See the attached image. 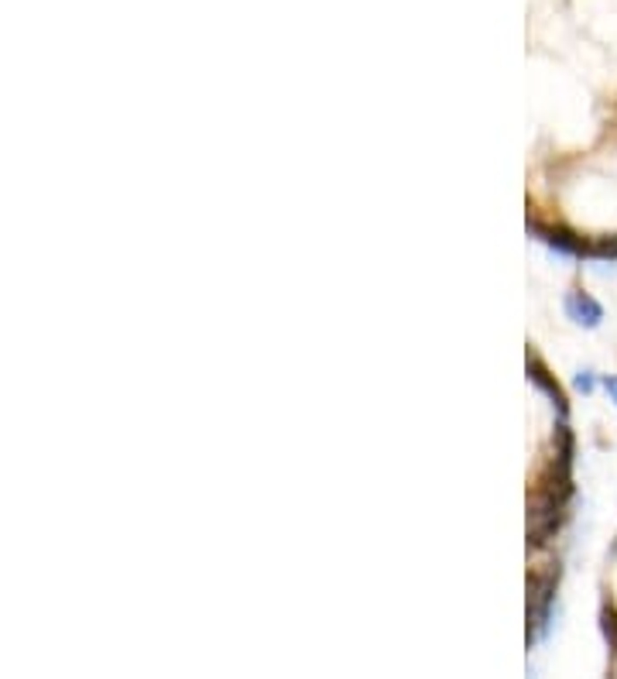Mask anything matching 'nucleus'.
Returning a JSON list of instances; mask_svg holds the SVG:
<instances>
[{
  "label": "nucleus",
  "mask_w": 617,
  "mask_h": 679,
  "mask_svg": "<svg viewBox=\"0 0 617 679\" xmlns=\"http://www.w3.org/2000/svg\"><path fill=\"white\" fill-rule=\"evenodd\" d=\"M556 587H559V569L535 573V576L528 580V642H535V639L545 635L549 618H552Z\"/></svg>",
  "instance_id": "obj_1"
},
{
  "label": "nucleus",
  "mask_w": 617,
  "mask_h": 679,
  "mask_svg": "<svg viewBox=\"0 0 617 679\" xmlns=\"http://www.w3.org/2000/svg\"><path fill=\"white\" fill-rule=\"evenodd\" d=\"M528 230L535 234V237H542L556 255L563 257H586V244L590 240L577 237L573 230H566V227H545V223L539 220H528Z\"/></svg>",
  "instance_id": "obj_2"
},
{
  "label": "nucleus",
  "mask_w": 617,
  "mask_h": 679,
  "mask_svg": "<svg viewBox=\"0 0 617 679\" xmlns=\"http://www.w3.org/2000/svg\"><path fill=\"white\" fill-rule=\"evenodd\" d=\"M566 312H569L573 323H580V326H586V330H597L600 323H604V306H600L594 295H586V292L566 295Z\"/></svg>",
  "instance_id": "obj_3"
},
{
  "label": "nucleus",
  "mask_w": 617,
  "mask_h": 679,
  "mask_svg": "<svg viewBox=\"0 0 617 679\" xmlns=\"http://www.w3.org/2000/svg\"><path fill=\"white\" fill-rule=\"evenodd\" d=\"M528 378H532V385L539 388V391H545V395L552 398V405L559 408V415H566V395H563V388H559V381H556V378H552V374L542 368V361L528 357Z\"/></svg>",
  "instance_id": "obj_4"
},
{
  "label": "nucleus",
  "mask_w": 617,
  "mask_h": 679,
  "mask_svg": "<svg viewBox=\"0 0 617 679\" xmlns=\"http://www.w3.org/2000/svg\"><path fill=\"white\" fill-rule=\"evenodd\" d=\"M586 257L590 261H617V234L614 237H597L586 244Z\"/></svg>",
  "instance_id": "obj_5"
},
{
  "label": "nucleus",
  "mask_w": 617,
  "mask_h": 679,
  "mask_svg": "<svg viewBox=\"0 0 617 679\" xmlns=\"http://www.w3.org/2000/svg\"><path fill=\"white\" fill-rule=\"evenodd\" d=\"M600 624H604V635H607V642L617 648V611H604V614H600Z\"/></svg>",
  "instance_id": "obj_6"
},
{
  "label": "nucleus",
  "mask_w": 617,
  "mask_h": 679,
  "mask_svg": "<svg viewBox=\"0 0 617 679\" xmlns=\"http://www.w3.org/2000/svg\"><path fill=\"white\" fill-rule=\"evenodd\" d=\"M577 388H580L583 395H590V391L597 388V374H594V371H580V374H577Z\"/></svg>",
  "instance_id": "obj_7"
},
{
  "label": "nucleus",
  "mask_w": 617,
  "mask_h": 679,
  "mask_svg": "<svg viewBox=\"0 0 617 679\" xmlns=\"http://www.w3.org/2000/svg\"><path fill=\"white\" fill-rule=\"evenodd\" d=\"M600 385L611 391V398H614V405H617V378H614V374H604V378H600Z\"/></svg>",
  "instance_id": "obj_8"
}]
</instances>
